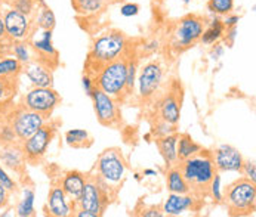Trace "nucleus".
<instances>
[{
	"instance_id": "8fccbe9b",
	"label": "nucleus",
	"mask_w": 256,
	"mask_h": 217,
	"mask_svg": "<svg viewBox=\"0 0 256 217\" xmlns=\"http://www.w3.org/2000/svg\"><path fill=\"white\" fill-rule=\"evenodd\" d=\"M8 37H6V33H4V24H3V16H2V13H0V46H2V43L6 40Z\"/></svg>"
},
{
	"instance_id": "6e6d98bb",
	"label": "nucleus",
	"mask_w": 256,
	"mask_h": 217,
	"mask_svg": "<svg viewBox=\"0 0 256 217\" xmlns=\"http://www.w3.org/2000/svg\"><path fill=\"white\" fill-rule=\"evenodd\" d=\"M184 3H185V4H188V3H190V1H191V0H182Z\"/></svg>"
},
{
	"instance_id": "bb28decb",
	"label": "nucleus",
	"mask_w": 256,
	"mask_h": 217,
	"mask_svg": "<svg viewBox=\"0 0 256 217\" xmlns=\"http://www.w3.org/2000/svg\"><path fill=\"white\" fill-rule=\"evenodd\" d=\"M224 33H225V27H224L222 19L218 18V16H215L210 21L209 27L204 28V31H203V34L200 37V40H202V43H204L208 46L209 44H215V43H218L220 38L224 37Z\"/></svg>"
},
{
	"instance_id": "49530a36",
	"label": "nucleus",
	"mask_w": 256,
	"mask_h": 217,
	"mask_svg": "<svg viewBox=\"0 0 256 217\" xmlns=\"http://www.w3.org/2000/svg\"><path fill=\"white\" fill-rule=\"evenodd\" d=\"M224 52H225L224 44H220V41H218V43H215V46H214V47H212V50H210V58H212V59H215V61H218L220 58H222Z\"/></svg>"
},
{
	"instance_id": "9d476101",
	"label": "nucleus",
	"mask_w": 256,
	"mask_h": 217,
	"mask_svg": "<svg viewBox=\"0 0 256 217\" xmlns=\"http://www.w3.org/2000/svg\"><path fill=\"white\" fill-rule=\"evenodd\" d=\"M46 120L48 118L43 117L42 114L21 107L12 114V118H10L9 124L12 126L14 133H15L18 142L21 144L22 141L30 138L33 133H36L37 130L46 123Z\"/></svg>"
},
{
	"instance_id": "f8f14e48",
	"label": "nucleus",
	"mask_w": 256,
	"mask_h": 217,
	"mask_svg": "<svg viewBox=\"0 0 256 217\" xmlns=\"http://www.w3.org/2000/svg\"><path fill=\"white\" fill-rule=\"evenodd\" d=\"M90 99L94 101V109L100 124L106 127H114L120 123V109L112 96L95 87L90 95Z\"/></svg>"
},
{
	"instance_id": "0eeeda50",
	"label": "nucleus",
	"mask_w": 256,
	"mask_h": 217,
	"mask_svg": "<svg viewBox=\"0 0 256 217\" xmlns=\"http://www.w3.org/2000/svg\"><path fill=\"white\" fill-rule=\"evenodd\" d=\"M55 133H56V124L46 121L36 133H33L30 138H27L20 144L24 158L28 164H37L38 161L43 160L49 145L52 144L55 138Z\"/></svg>"
},
{
	"instance_id": "473e14b6",
	"label": "nucleus",
	"mask_w": 256,
	"mask_h": 217,
	"mask_svg": "<svg viewBox=\"0 0 256 217\" xmlns=\"http://www.w3.org/2000/svg\"><path fill=\"white\" fill-rule=\"evenodd\" d=\"M208 9L215 15L225 16L234 9V0H209Z\"/></svg>"
},
{
	"instance_id": "f3484780",
	"label": "nucleus",
	"mask_w": 256,
	"mask_h": 217,
	"mask_svg": "<svg viewBox=\"0 0 256 217\" xmlns=\"http://www.w3.org/2000/svg\"><path fill=\"white\" fill-rule=\"evenodd\" d=\"M32 46L34 49V52L38 55L40 62L49 65L52 70L58 65V61H60L58 56L60 55L54 46V41H52V30H43L42 36L38 38H34Z\"/></svg>"
},
{
	"instance_id": "864d4df0",
	"label": "nucleus",
	"mask_w": 256,
	"mask_h": 217,
	"mask_svg": "<svg viewBox=\"0 0 256 217\" xmlns=\"http://www.w3.org/2000/svg\"><path fill=\"white\" fill-rule=\"evenodd\" d=\"M134 179L136 182H141V175H140V173H135V175H134Z\"/></svg>"
},
{
	"instance_id": "a211bd4d",
	"label": "nucleus",
	"mask_w": 256,
	"mask_h": 217,
	"mask_svg": "<svg viewBox=\"0 0 256 217\" xmlns=\"http://www.w3.org/2000/svg\"><path fill=\"white\" fill-rule=\"evenodd\" d=\"M26 158L21 149V145H0V164L4 169L15 172L16 175H24L26 170Z\"/></svg>"
},
{
	"instance_id": "f257e3e1",
	"label": "nucleus",
	"mask_w": 256,
	"mask_h": 217,
	"mask_svg": "<svg viewBox=\"0 0 256 217\" xmlns=\"http://www.w3.org/2000/svg\"><path fill=\"white\" fill-rule=\"evenodd\" d=\"M129 52V40L120 31H108L100 36L92 44L84 62V74L92 78L101 71L102 67L116 59L123 58Z\"/></svg>"
},
{
	"instance_id": "3c124183",
	"label": "nucleus",
	"mask_w": 256,
	"mask_h": 217,
	"mask_svg": "<svg viewBox=\"0 0 256 217\" xmlns=\"http://www.w3.org/2000/svg\"><path fill=\"white\" fill-rule=\"evenodd\" d=\"M142 176L152 178V176H157V172H156V170H152V169H146V170H144V173H142Z\"/></svg>"
},
{
	"instance_id": "c85d7f7f",
	"label": "nucleus",
	"mask_w": 256,
	"mask_h": 217,
	"mask_svg": "<svg viewBox=\"0 0 256 217\" xmlns=\"http://www.w3.org/2000/svg\"><path fill=\"white\" fill-rule=\"evenodd\" d=\"M22 64L16 58H2L0 59V78L16 80L22 72Z\"/></svg>"
},
{
	"instance_id": "6ab92c4d",
	"label": "nucleus",
	"mask_w": 256,
	"mask_h": 217,
	"mask_svg": "<svg viewBox=\"0 0 256 217\" xmlns=\"http://www.w3.org/2000/svg\"><path fill=\"white\" fill-rule=\"evenodd\" d=\"M22 72L30 80L34 87H52L54 86V72L52 68L40 61H32L26 64Z\"/></svg>"
},
{
	"instance_id": "7ed1b4c3",
	"label": "nucleus",
	"mask_w": 256,
	"mask_h": 217,
	"mask_svg": "<svg viewBox=\"0 0 256 217\" xmlns=\"http://www.w3.org/2000/svg\"><path fill=\"white\" fill-rule=\"evenodd\" d=\"M111 188H108L96 175L86 178L82 195L73 203V210L78 209L86 212L90 217H101L110 206Z\"/></svg>"
},
{
	"instance_id": "39448f33",
	"label": "nucleus",
	"mask_w": 256,
	"mask_h": 217,
	"mask_svg": "<svg viewBox=\"0 0 256 217\" xmlns=\"http://www.w3.org/2000/svg\"><path fill=\"white\" fill-rule=\"evenodd\" d=\"M126 160L118 148L106 149L95 163L96 176L111 189H118L126 178Z\"/></svg>"
},
{
	"instance_id": "20e7f679",
	"label": "nucleus",
	"mask_w": 256,
	"mask_h": 217,
	"mask_svg": "<svg viewBox=\"0 0 256 217\" xmlns=\"http://www.w3.org/2000/svg\"><path fill=\"white\" fill-rule=\"evenodd\" d=\"M222 201L231 216H249L254 215L256 207L255 182L240 178L230 183L224 189Z\"/></svg>"
},
{
	"instance_id": "de8ad7c7",
	"label": "nucleus",
	"mask_w": 256,
	"mask_h": 217,
	"mask_svg": "<svg viewBox=\"0 0 256 217\" xmlns=\"http://www.w3.org/2000/svg\"><path fill=\"white\" fill-rule=\"evenodd\" d=\"M9 197H10V192L0 185V210L9 204Z\"/></svg>"
},
{
	"instance_id": "f704fd0d",
	"label": "nucleus",
	"mask_w": 256,
	"mask_h": 217,
	"mask_svg": "<svg viewBox=\"0 0 256 217\" xmlns=\"http://www.w3.org/2000/svg\"><path fill=\"white\" fill-rule=\"evenodd\" d=\"M172 133H176V126L158 118V121L156 123V126L152 129V135L156 138H162V136H168V135H172Z\"/></svg>"
},
{
	"instance_id": "a18cd8bd",
	"label": "nucleus",
	"mask_w": 256,
	"mask_h": 217,
	"mask_svg": "<svg viewBox=\"0 0 256 217\" xmlns=\"http://www.w3.org/2000/svg\"><path fill=\"white\" fill-rule=\"evenodd\" d=\"M238 21H240V16H238V15H232V13L225 15V18L222 19V22H224V27H225V28L236 27V25L238 24Z\"/></svg>"
},
{
	"instance_id": "ddd939ff",
	"label": "nucleus",
	"mask_w": 256,
	"mask_h": 217,
	"mask_svg": "<svg viewBox=\"0 0 256 217\" xmlns=\"http://www.w3.org/2000/svg\"><path fill=\"white\" fill-rule=\"evenodd\" d=\"M163 83V68L158 62H148L146 64L138 77V89H140V96L144 101L152 99Z\"/></svg>"
},
{
	"instance_id": "c03bdc74",
	"label": "nucleus",
	"mask_w": 256,
	"mask_h": 217,
	"mask_svg": "<svg viewBox=\"0 0 256 217\" xmlns=\"http://www.w3.org/2000/svg\"><path fill=\"white\" fill-rule=\"evenodd\" d=\"M138 216L141 217H163L162 207H146L141 210V213H138Z\"/></svg>"
},
{
	"instance_id": "c9c22d12",
	"label": "nucleus",
	"mask_w": 256,
	"mask_h": 217,
	"mask_svg": "<svg viewBox=\"0 0 256 217\" xmlns=\"http://www.w3.org/2000/svg\"><path fill=\"white\" fill-rule=\"evenodd\" d=\"M18 144V139L14 133V129L9 123H4L0 126V145Z\"/></svg>"
},
{
	"instance_id": "c756f323",
	"label": "nucleus",
	"mask_w": 256,
	"mask_h": 217,
	"mask_svg": "<svg viewBox=\"0 0 256 217\" xmlns=\"http://www.w3.org/2000/svg\"><path fill=\"white\" fill-rule=\"evenodd\" d=\"M37 27L40 30H54L55 25H56V18H55V13L52 12V9L44 4V6H40V10H38V15H37Z\"/></svg>"
},
{
	"instance_id": "5701e85b",
	"label": "nucleus",
	"mask_w": 256,
	"mask_h": 217,
	"mask_svg": "<svg viewBox=\"0 0 256 217\" xmlns=\"http://www.w3.org/2000/svg\"><path fill=\"white\" fill-rule=\"evenodd\" d=\"M166 189L172 194H188L190 186L184 178L182 172L178 164L169 166L166 170Z\"/></svg>"
},
{
	"instance_id": "37998d69",
	"label": "nucleus",
	"mask_w": 256,
	"mask_h": 217,
	"mask_svg": "<svg viewBox=\"0 0 256 217\" xmlns=\"http://www.w3.org/2000/svg\"><path fill=\"white\" fill-rule=\"evenodd\" d=\"M236 37H237V25L236 27H230V28H225V33H224V41L228 47H231L236 41Z\"/></svg>"
},
{
	"instance_id": "412c9836",
	"label": "nucleus",
	"mask_w": 256,
	"mask_h": 217,
	"mask_svg": "<svg viewBox=\"0 0 256 217\" xmlns=\"http://www.w3.org/2000/svg\"><path fill=\"white\" fill-rule=\"evenodd\" d=\"M86 175L82 173V172H77V170H70V172H66L61 179H60V185L62 188V191L66 192V195L68 197V200L74 203L80 195H82V191L84 188V183H86Z\"/></svg>"
},
{
	"instance_id": "4be33fe9",
	"label": "nucleus",
	"mask_w": 256,
	"mask_h": 217,
	"mask_svg": "<svg viewBox=\"0 0 256 217\" xmlns=\"http://www.w3.org/2000/svg\"><path fill=\"white\" fill-rule=\"evenodd\" d=\"M156 144L158 148L160 155L163 157L166 166H175L178 164V154H176V144H178V133H172L168 136L156 138Z\"/></svg>"
},
{
	"instance_id": "cd10ccee",
	"label": "nucleus",
	"mask_w": 256,
	"mask_h": 217,
	"mask_svg": "<svg viewBox=\"0 0 256 217\" xmlns=\"http://www.w3.org/2000/svg\"><path fill=\"white\" fill-rule=\"evenodd\" d=\"M66 142L72 148H89L94 139L84 129H72L66 133Z\"/></svg>"
},
{
	"instance_id": "5fc2aeb1",
	"label": "nucleus",
	"mask_w": 256,
	"mask_h": 217,
	"mask_svg": "<svg viewBox=\"0 0 256 217\" xmlns=\"http://www.w3.org/2000/svg\"><path fill=\"white\" fill-rule=\"evenodd\" d=\"M3 1H6V3H10V4H12V3H14L15 0H3Z\"/></svg>"
},
{
	"instance_id": "1a4fd4ad",
	"label": "nucleus",
	"mask_w": 256,
	"mask_h": 217,
	"mask_svg": "<svg viewBox=\"0 0 256 217\" xmlns=\"http://www.w3.org/2000/svg\"><path fill=\"white\" fill-rule=\"evenodd\" d=\"M61 104V96L54 87H32L22 101V107L49 118Z\"/></svg>"
},
{
	"instance_id": "7c9ffc66",
	"label": "nucleus",
	"mask_w": 256,
	"mask_h": 217,
	"mask_svg": "<svg viewBox=\"0 0 256 217\" xmlns=\"http://www.w3.org/2000/svg\"><path fill=\"white\" fill-rule=\"evenodd\" d=\"M136 58H134L130 53L126 56V93L130 95L134 92L135 83H136Z\"/></svg>"
},
{
	"instance_id": "a878e982",
	"label": "nucleus",
	"mask_w": 256,
	"mask_h": 217,
	"mask_svg": "<svg viewBox=\"0 0 256 217\" xmlns=\"http://www.w3.org/2000/svg\"><path fill=\"white\" fill-rule=\"evenodd\" d=\"M106 3L107 0H72L76 13L82 16H90L98 13L106 7Z\"/></svg>"
},
{
	"instance_id": "9b49d317",
	"label": "nucleus",
	"mask_w": 256,
	"mask_h": 217,
	"mask_svg": "<svg viewBox=\"0 0 256 217\" xmlns=\"http://www.w3.org/2000/svg\"><path fill=\"white\" fill-rule=\"evenodd\" d=\"M3 24L6 37L12 41H26L33 33V21L28 15L9 7L3 12Z\"/></svg>"
},
{
	"instance_id": "4468645a",
	"label": "nucleus",
	"mask_w": 256,
	"mask_h": 217,
	"mask_svg": "<svg viewBox=\"0 0 256 217\" xmlns=\"http://www.w3.org/2000/svg\"><path fill=\"white\" fill-rule=\"evenodd\" d=\"M212 160H214L216 172L220 173H225V172L240 173L242 166L244 163L242 152L237 148L226 144L220 145L218 148L212 151Z\"/></svg>"
},
{
	"instance_id": "2f4dec72",
	"label": "nucleus",
	"mask_w": 256,
	"mask_h": 217,
	"mask_svg": "<svg viewBox=\"0 0 256 217\" xmlns=\"http://www.w3.org/2000/svg\"><path fill=\"white\" fill-rule=\"evenodd\" d=\"M10 50L14 53V58H16L22 65L32 62V52L28 49V44L26 41H14L10 46Z\"/></svg>"
},
{
	"instance_id": "4d7b16f0",
	"label": "nucleus",
	"mask_w": 256,
	"mask_h": 217,
	"mask_svg": "<svg viewBox=\"0 0 256 217\" xmlns=\"http://www.w3.org/2000/svg\"><path fill=\"white\" fill-rule=\"evenodd\" d=\"M2 3H3V0H0V4H2Z\"/></svg>"
},
{
	"instance_id": "6e6552de",
	"label": "nucleus",
	"mask_w": 256,
	"mask_h": 217,
	"mask_svg": "<svg viewBox=\"0 0 256 217\" xmlns=\"http://www.w3.org/2000/svg\"><path fill=\"white\" fill-rule=\"evenodd\" d=\"M206 22L204 18L196 13H188L181 18L175 27L172 46L178 50H185L191 47L196 41L200 40V37L204 31Z\"/></svg>"
},
{
	"instance_id": "423d86ee",
	"label": "nucleus",
	"mask_w": 256,
	"mask_h": 217,
	"mask_svg": "<svg viewBox=\"0 0 256 217\" xmlns=\"http://www.w3.org/2000/svg\"><path fill=\"white\" fill-rule=\"evenodd\" d=\"M128 55L107 64L94 77L95 87L106 92L114 99H122L128 95L126 93V56Z\"/></svg>"
},
{
	"instance_id": "2eb2a0df",
	"label": "nucleus",
	"mask_w": 256,
	"mask_h": 217,
	"mask_svg": "<svg viewBox=\"0 0 256 217\" xmlns=\"http://www.w3.org/2000/svg\"><path fill=\"white\" fill-rule=\"evenodd\" d=\"M203 204V200L194 194H169L164 203L162 204V212L164 216H180L185 212L198 210Z\"/></svg>"
},
{
	"instance_id": "dca6fc26",
	"label": "nucleus",
	"mask_w": 256,
	"mask_h": 217,
	"mask_svg": "<svg viewBox=\"0 0 256 217\" xmlns=\"http://www.w3.org/2000/svg\"><path fill=\"white\" fill-rule=\"evenodd\" d=\"M72 213H73V203L62 191L60 181L52 183L46 201V215L52 217H68L72 216Z\"/></svg>"
},
{
	"instance_id": "603ef678",
	"label": "nucleus",
	"mask_w": 256,
	"mask_h": 217,
	"mask_svg": "<svg viewBox=\"0 0 256 217\" xmlns=\"http://www.w3.org/2000/svg\"><path fill=\"white\" fill-rule=\"evenodd\" d=\"M34 1L37 3V6H44V4H46V1H44V0H34Z\"/></svg>"
},
{
	"instance_id": "ea45409f",
	"label": "nucleus",
	"mask_w": 256,
	"mask_h": 217,
	"mask_svg": "<svg viewBox=\"0 0 256 217\" xmlns=\"http://www.w3.org/2000/svg\"><path fill=\"white\" fill-rule=\"evenodd\" d=\"M14 90V80L0 78V102H4L9 95H12ZM15 95V93H14Z\"/></svg>"
},
{
	"instance_id": "f03ea898",
	"label": "nucleus",
	"mask_w": 256,
	"mask_h": 217,
	"mask_svg": "<svg viewBox=\"0 0 256 217\" xmlns=\"http://www.w3.org/2000/svg\"><path fill=\"white\" fill-rule=\"evenodd\" d=\"M178 166L190 186V192L203 200L208 195L209 183L216 173L212 152L202 148L200 152L178 163Z\"/></svg>"
},
{
	"instance_id": "393cba45",
	"label": "nucleus",
	"mask_w": 256,
	"mask_h": 217,
	"mask_svg": "<svg viewBox=\"0 0 256 217\" xmlns=\"http://www.w3.org/2000/svg\"><path fill=\"white\" fill-rule=\"evenodd\" d=\"M34 200H36V192L32 186H26L22 189V198L20 200L16 206V216L18 217H32L36 215L34 209Z\"/></svg>"
},
{
	"instance_id": "aec40b11",
	"label": "nucleus",
	"mask_w": 256,
	"mask_h": 217,
	"mask_svg": "<svg viewBox=\"0 0 256 217\" xmlns=\"http://www.w3.org/2000/svg\"><path fill=\"white\" fill-rule=\"evenodd\" d=\"M160 120H164L174 126H176L181 120V101L176 92H170L164 95L158 104Z\"/></svg>"
},
{
	"instance_id": "09e8293b",
	"label": "nucleus",
	"mask_w": 256,
	"mask_h": 217,
	"mask_svg": "<svg viewBox=\"0 0 256 217\" xmlns=\"http://www.w3.org/2000/svg\"><path fill=\"white\" fill-rule=\"evenodd\" d=\"M158 41L157 40H151V41H148L144 44V50L146 52H150V53H152V52H156L157 49H158Z\"/></svg>"
},
{
	"instance_id": "72a5a7b5",
	"label": "nucleus",
	"mask_w": 256,
	"mask_h": 217,
	"mask_svg": "<svg viewBox=\"0 0 256 217\" xmlns=\"http://www.w3.org/2000/svg\"><path fill=\"white\" fill-rule=\"evenodd\" d=\"M208 195L214 200V203L220 204L222 203V197H224V189H222V176L220 172L215 173L214 179L209 183L208 188Z\"/></svg>"
},
{
	"instance_id": "b1692460",
	"label": "nucleus",
	"mask_w": 256,
	"mask_h": 217,
	"mask_svg": "<svg viewBox=\"0 0 256 217\" xmlns=\"http://www.w3.org/2000/svg\"><path fill=\"white\" fill-rule=\"evenodd\" d=\"M202 151V146L197 144L188 133L178 135V144H176V154H178V161L181 163L184 160L196 155L197 152Z\"/></svg>"
},
{
	"instance_id": "a19ab883",
	"label": "nucleus",
	"mask_w": 256,
	"mask_h": 217,
	"mask_svg": "<svg viewBox=\"0 0 256 217\" xmlns=\"http://www.w3.org/2000/svg\"><path fill=\"white\" fill-rule=\"evenodd\" d=\"M120 13H122L123 16H126V18L136 16V15L140 13V4H136V3H132V1H129V3H124V4L120 7Z\"/></svg>"
},
{
	"instance_id": "e433bc0d",
	"label": "nucleus",
	"mask_w": 256,
	"mask_h": 217,
	"mask_svg": "<svg viewBox=\"0 0 256 217\" xmlns=\"http://www.w3.org/2000/svg\"><path fill=\"white\" fill-rule=\"evenodd\" d=\"M0 185L4 189H8L10 194H15L18 191V183H16V181L6 172V169L2 164H0Z\"/></svg>"
},
{
	"instance_id": "58836bf2",
	"label": "nucleus",
	"mask_w": 256,
	"mask_h": 217,
	"mask_svg": "<svg viewBox=\"0 0 256 217\" xmlns=\"http://www.w3.org/2000/svg\"><path fill=\"white\" fill-rule=\"evenodd\" d=\"M240 173L243 175V178H246V179H249V181L255 182L256 183V166H255V161L252 160H244V163H243V166H242V170H240Z\"/></svg>"
},
{
	"instance_id": "79ce46f5",
	"label": "nucleus",
	"mask_w": 256,
	"mask_h": 217,
	"mask_svg": "<svg viewBox=\"0 0 256 217\" xmlns=\"http://www.w3.org/2000/svg\"><path fill=\"white\" fill-rule=\"evenodd\" d=\"M82 86H83V90H84L86 96L90 98V95H92V92H94V89H95V81H94V78H92L90 75L84 74V75L82 77Z\"/></svg>"
},
{
	"instance_id": "4c0bfd02",
	"label": "nucleus",
	"mask_w": 256,
	"mask_h": 217,
	"mask_svg": "<svg viewBox=\"0 0 256 217\" xmlns=\"http://www.w3.org/2000/svg\"><path fill=\"white\" fill-rule=\"evenodd\" d=\"M12 7H15L16 10L32 16L36 12V7H38V6H37V3L34 0H15L12 3Z\"/></svg>"
}]
</instances>
